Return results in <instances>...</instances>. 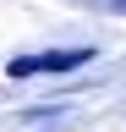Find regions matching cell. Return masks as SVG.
Wrapping results in <instances>:
<instances>
[{
    "mask_svg": "<svg viewBox=\"0 0 126 132\" xmlns=\"http://www.w3.org/2000/svg\"><path fill=\"white\" fill-rule=\"evenodd\" d=\"M93 50H44V55H17L6 66L11 77H44V72H71V66H88Z\"/></svg>",
    "mask_w": 126,
    "mask_h": 132,
    "instance_id": "6da1fadb",
    "label": "cell"
},
{
    "mask_svg": "<svg viewBox=\"0 0 126 132\" xmlns=\"http://www.w3.org/2000/svg\"><path fill=\"white\" fill-rule=\"evenodd\" d=\"M93 6H104V11H121V16H126V0H93Z\"/></svg>",
    "mask_w": 126,
    "mask_h": 132,
    "instance_id": "7a4b0ae2",
    "label": "cell"
}]
</instances>
